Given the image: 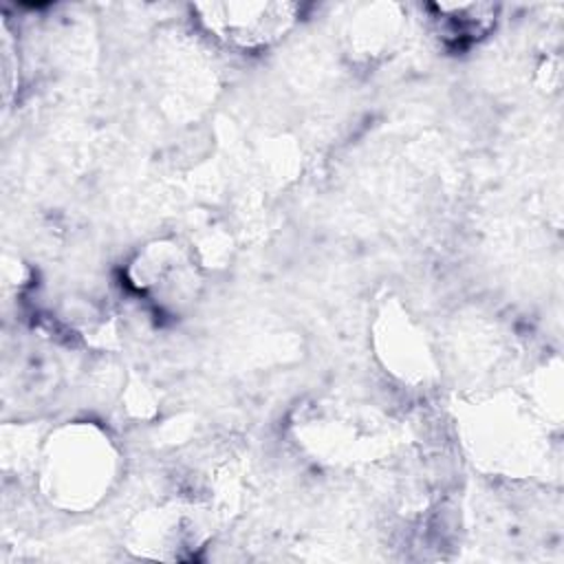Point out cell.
Masks as SVG:
<instances>
[{"mask_svg":"<svg viewBox=\"0 0 564 564\" xmlns=\"http://www.w3.org/2000/svg\"><path fill=\"white\" fill-rule=\"evenodd\" d=\"M132 286L161 308H183L196 295L198 273L189 256L172 242L148 245L130 264Z\"/></svg>","mask_w":564,"mask_h":564,"instance_id":"3957f363","label":"cell"},{"mask_svg":"<svg viewBox=\"0 0 564 564\" xmlns=\"http://www.w3.org/2000/svg\"><path fill=\"white\" fill-rule=\"evenodd\" d=\"M425 9L434 35L449 51H467L487 37L500 11V7L491 2H436Z\"/></svg>","mask_w":564,"mask_h":564,"instance_id":"277c9868","label":"cell"},{"mask_svg":"<svg viewBox=\"0 0 564 564\" xmlns=\"http://www.w3.org/2000/svg\"><path fill=\"white\" fill-rule=\"evenodd\" d=\"M119 456L110 436L95 423L57 427L40 456V487L64 511H90L110 491Z\"/></svg>","mask_w":564,"mask_h":564,"instance_id":"6da1fadb","label":"cell"},{"mask_svg":"<svg viewBox=\"0 0 564 564\" xmlns=\"http://www.w3.org/2000/svg\"><path fill=\"white\" fill-rule=\"evenodd\" d=\"M200 26L223 46L240 53H258L280 42L297 22L293 2H198L194 4Z\"/></svg>","mask_w":564,"mask_h":564,"instance_id":"7a4b0ae2","label":"cell"}]
</instances>
